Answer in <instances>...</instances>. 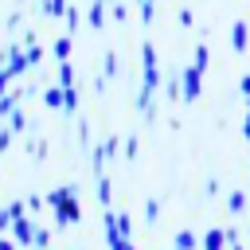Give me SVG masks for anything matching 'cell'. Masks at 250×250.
I'll list each match as a JSON object with an SVG mask.
<instances>
[{
  "label": "cell",
  "mask_w": 250,
  "mask_h": 250,
  "mask_svg": "<svg viewBox=\"0 0 250 250\" xmlns=\"http://www.w3.org/2000/svg\"><path fill=\"white\" fill-rule=\"evenodd\" d=\"M230 211H234V215H242V211H246V195H242V191H234V195H230Z\"/></svg>",
  "instance_id": "cell-4"
},
{
  "label": "cell",
  "mask_w": 250,
  "mask_h": 250,
  "mask_svg": "<svg viewBox=\"0 0 250 250\" xmlns=\"http://www.w3.org/2000/svg\"><path fill=\"white\" fill-rule=\"evenodd\" d=\"M191 246H195V238H191V234H188V230H184V234H180V238H176V250H191Z\"/></svg>",
  "instance_id": "cell-5"
},
{
  "label": "cell",
  "mask_w": 250,
  "mask_h": 250,
  "mask_svg": "<svg viewBox=\"0 0 250 250\" xmlns=\"http://www.w3.org/2000/svg\"><path fill=\"white\" fill-rule=\"evenodd\" d=\"M184 94H188V102L199 98V66H191V70L184 74Z\"/></svg>",
  "instance_id": "cell-2"
},
{
  "label": "cell",
  "mask_w": 250,
  "mask_h": 250,
  "mask_svg": "<svg viewBox=\"0 0 250 250\" xmlns=\"http://www.w3.org/2000/svg\"><path fill=\"white\" fill-rule=\"evenodd\" d=\"M238 86H242V94H246V98H250V74H246V78H242V82H238Z\"/></svg>",
  "instance_id": "cell-7"
},
{
  "label": "cell",
  "mask_w": 250,
  "mask_h": 250,
  "mask_svg": "<svg viewBox=\"0 0 250 250\" xmlns=\"http://www.w3.org/2000/svg\"><path fill=\"white\" fill-rule=\"evenodd\" d=\"M195 66H199V70L207 66V47H199V51H195Z\"/></svg>",
  "instance_id": "cell-6"
},
{
  "label": "cell",
  "mask_w": 250,
  "mask_h": 250,
  "mask_svg": "<svg viewBox=\"0 0 250 250\" xmlns=\"http://www.w3.org/2000/svg\"><path fill=\"white\" fill-rule=\"evenodd\" d=\"M227 246V234L215 227V230H207V238H203V250H223Z\"/></svg>",
  "instance_id": "cell-3"
},
{
  "label": "cell",
  "mask_w": 250,
  "mask_h": 250,
  "mask_svg": "<svg viewBox=\"0 0 250 250\" xmlns=\"http://www.w3.org/2000/svg\"><path fill=\"white\" fill-rule=\"evenodd\" d=\"M230 43H234V51L242 55L246 47H250V27H246V20H234V31H230Z\"/></svg>",
  "instance_id": "cell-1"
}]
</instances>
